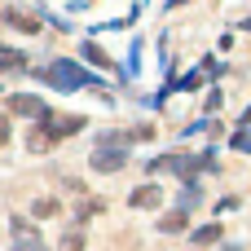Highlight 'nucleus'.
<instances>
[{
    "label": "nucleus",
    "instance_id": "nucleus-1",
    "mask_svg": "<svg viewBox=\"0 0 251 251\" xmlns=\"http://www.w3.org/2000/svg\"><path fill=\"white\" fill-rule=\"evenodd\" d=\"M53 88H62V93H71V88H88V84H97L84 66H75V62H53L49 71H40Z\"/></svg>",
    "mask_w": 251,
    "mask_h": 251
},
{
    "label": "nucleus",
    "instance_id": "nucleus-2",
    "mask_svg": "<svg viewBox=\"0 0 251 251\" xmlns=\"http://www.w3.org/2000/svg\"><path fill=\"white\" fill-rule=\"evenodd\" d=\"M124 163H128L124 146H97V150H93V168H97V172H119Z\"/></svg>",
    "mask_w": 251,
    "mask_h": 251
},
{
    "label": "nucleus",
    "instance_id": "nucleus-3",
    "mask_svg": "<svg viewBox=\"0 0 251 251\" xmlns=\"http://www.w3.org/2000/svg\"><path fill=\"white\" fill-rule=\"evenodd\" d=\"M13 251H44V243H40V234L22 221V216H13Z\"/></svg>",
    "mask_w": 251,
    "mask_h": 251
},
{
    "label": "nucleus",
    "instance_id": "nucleus-4",
    "mask_svg": "<svg viewBox=\"0 0 251 251\" xmlns=\"http://www.w3.org/2000/svg\"><path fill=\"white\" fill-rule=\"evenodd\" d=\"M9 110H13V115H31V119H44V115H49V106H44L40 97H31V93L9 97Z\"/></svg>",
    "mask_w": 251,
    "mask_h": 251
},
{
    "label": "nucleus",
    "instance_id": "nucleus-5",
    "mask_svg": "<svg viewBox=\"0 0 251 251\" xmlns=\"http://www.w3.org/2000/svg\"><path fill=\"white\" fill-rule=\"evenodd\" d=\"M4 22H9V26H18V31H26V35H35V31H40V18H35V13H22V9H9V13H4Z\"/></svg>",
    "mask_w": 251,
    "mask_h": 251
},
{
    "label": "nucleus",
    "instance_id": "nucleus-6",
    "mask_svg": "<svg viewBox=\"0 0 251 251\" xmlns=\"http://www.w3.org/2000/svg\"><path fill=\"white\" fill-rule=\"evenodd\" d=\"M128 203H132V207H159V203H163V190H159V185H141V190H132Z\"/></svg>",
    "mask_w": 251,
    "mask_h": 251
},
{
    "label": "nucleus",
    "instance_id": "nucleus-7",
    "mask_svg": "<svg viewBox=\"0 0 251 251\" xmlns=\"http://www.w3.org/2000/svg\"><path fill=\"white\" fill-rule=\"evenodd\" d=\"M26 66V53H18V49H4L0 44V71H22Z\"/></svg>",
    "mask_w": 251,
    "mask_h": 251
},
{
    "label": "nucleus",
    "instance_id": "nucleus-8",
    "mask_svg": "<svg viewBox=\"0 0 251 251\" xmlns=\"http://www.w3.org/2000/svg\"><path fill=\"white\" fill-rule=\"evenodd\" d=\"M159 229H163V234H181V229H185V212H172V216H163V221H159Z\"/></svg>",
    "mask_w": 251,
    "mask_h": 251
},
{
    "label": "nucleus",
    "instance_id": "nucleus-9",
    "mask_svg": "<svg viewBox=\"0 0 251 251\" xmlns=\"http://www.w3.org/2000/svg\"><path fill=\"white\" fill-rule=\"evenodd\" d=\"M221 238V225H203V229H194V247H207V243H216Z\"/></svg>",
    "mask_w": 251,
    "mask_h": 251
},
{
    "label": "nucleus",
    "instance_id": "nucleus-10",
    "mask_svg": "<svg viewBox=\"0 0 251 251\" xmlns=\"http://www.w3.org/2000/svg\"><path fill=\"white\" fill-rule=\"evenodd\" d=\"M84 57H88V62H97V66H110V57H106L97 44H84Z\"/></svg>",
    "mask_w": 251,
    "mask_h": 251
},
{
    "label": "nucleus",
    "instance_id": "nucleus-11",
    "mask_svg": "<svg viewBox=\"0 0 251 251\" xmlns=\"http://www.w3.org/2000/svg\"><path fill=\"white\" fill-rule=\"evenodd\" d=\"M53 212H57L53 199H40V203H35V216H53Z\"/></svg>",
    "mask_w": 251,
    "mask_h": 251
},
{
    "label": "nucleus",
    "instance_id": "nucleus-12",
    "mask_svg": "<svg viewBox=\"0 0 251 251\" xmlns=\"http://www.w3.org/2000/svg\"><path fill=\"white\" fill-rule=\"evenodd\" d=\"M62 251H84V238H79V234H71V238H62Z\"/></svg>",
    "mask_w": 251,
    "mask_h": 251
},
{
    "label": "nucleus",
    "instance_id": "nucleus-13",
    "mask_svg": "<svg viewBox=\"0 0 251 251\" xmlns=\"http://www.w3.org/2000/svg\"><path fill=\"white\" fill-rule=\"evenodd\" d=\"M4 141H9V124L0 119V146H4Z\"/></svg>",
    "mask_w": 251,
    "mask_h": 251
}]
</instances>
